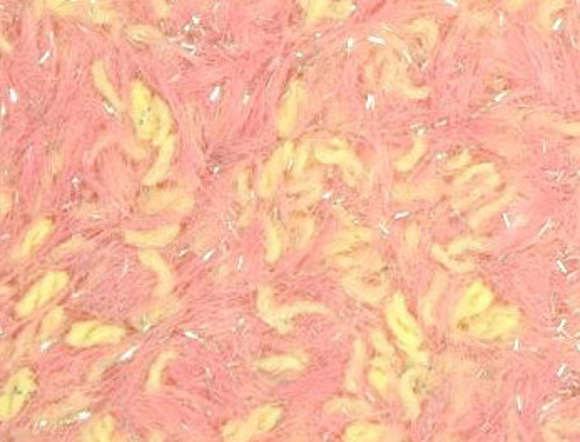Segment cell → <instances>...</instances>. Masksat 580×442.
Here are the masks:
<instances>
[{
  "mask_svg": "<svg viewBox=\"0 0 580 442\" xmlns=\"http://www.w3.org/2000/svg\"><path fill=\"white\" fill-rule=\"evenodd\" d=\"M518 314L510 309H497L472 326V334L479 337H495L517 324Z\"/></svg>",
  "mask_w": 580,
  "mask_h": 442,
  "instance_id": "cell-6",
  "label": "cell"
},
{
  "mask_svg": "<svg viewBox=\"0 0 580 442\" xmlns=\"http://www.w3.org/2000/svg\"><path fill=\"white\" fill-rule=\"evenodd\" d=\"M60 321H62V309H56L52 312L47 314V317L44 319L42 324V337H47L49 334H52L57 327L60 326Z\"/></svg>",
  "mask_w": 580,
  "mask_h": 442,
  "instance_id": "cell-25",
  "label": "cell"
},
{
  "mask_svg": "<svg viewBox=\"0 0 580 442\" xmlns=\"http://www.w3.org/2000/svg\"><path fill=\"white\" fill-rule=\"evenodd\" d=\"M371 239V234L366 229H351V231L345 232L338 237L336 240L330 247V254H340L343 251H348V249L355 247V245L366 242V240Z\"/></svg>",
  "mask_w": 580,
  "mask_h": 442,
  "instance_id": "cell-14",
  "label": "cell"
},
{
  "mask_svg": "<svg viewBox=\"0 0 580 442\" xmlns=\"http://www.w3.org/2000/svg\"><path fill=\"white\" fill-rule=\"evenodd\" d=\"M280 414L281 412L278 407H273V406L261 407L259 411H256L255 414L251 416V419H249V423H248L249 434H251V436H258V434L268 432L269 429L275 427L278 419H280Z\"/></svg>",
  "mask_w": 580,
  "mask_h": 442,
  "instance_id": "cell-10",
  "label": "cell"
},
{
  "mask_svg": "<svg viewBox=\"0 0 580 442\" xmlns=\"http://www.w3.org/2000/svg\"><path fill=\"white\" fill-rule=\"evenodd\" d=\"M522 2H524V0H509V3H510V7H512V9H515V7L520 6Z\"/></svg>",
  "mask_w": 580,
  "mask_h": 442,
  "instance_id": "cell-31",
  "label": "cell"
},
{
  "mask_svg": "<svg viewBox=\"0 0 580 442\" xmlns=\"http://www.w3.org/2000/svg\"><path fill=\"white\" fill-rule=\"evenodd\" d=\"M94 73H96L97 87H99L101 91L104 92L105 96H108L109 99H111V100L114 102V104L119 105V99H117L116 94H114V91L111 89V85H109L108 79H105V73H104V71H102V69H101V65H96V69H94Z\"/></svg>",
  "mask_w": 580,
  "mask_h": 442,
  "instance_id": "cell-26",
  "label": "cell"
},
{
  "mask_svg": "<svg viewBox=\"0 0 580 442\" xmlns=\"http://www.w3.org/2000/svg\"><path fill=\"white\" fill-rule=\"evenodd\" d=\"M124 330L121 327L99 324V322H79L72 327L67 335V342L76 347H91L97 344L121 341Z\"/></svg>",
  "mask_w": 580,
  "mask_h": 442,
  "instance_id": "cell-4",
  "label": "cell"
},
{
  "mask_svg": "<svg viewBox=\"0 0 580 442\" xmlns=\"http://www.w3.org/2000/svg\"><path fill=\"white\" fill-rule=\"evenodd\" d=\"M130 107H133L134 125H136L139 137L154 139V132H156V102L153 100L148 89L139 82L133 87Z\"/></svg>",
  "mask_w": 580,
  "mask_h": 442,
  "instance_id": "cell-3",
  "label": "cell"
},
{
  "mask_svg": "<svg viewBox=\"0 0 580 442\" xmlns=\"http://www.w3.org/2000/svg\"><path fill=\"white\" fill-rule=\"evenodd\" d=\"M80 3H83V0H49V6H51L56 12H60V14H71V12H76L77 9H79Z\"/></svg>",
  "mask_w": 580,
  "mask_h": 442,
  "instance_id": "cell-28",
  "label": "cell"
},
{
  "mask_svg": "<svg viewBox=\"0 0 580 442\" xmlns=\"http://www.w3.org/2000/svg\"><path fill=\"white\" fill-rule=\"evenodd\" d=\"M314 154H316V159L320 162L338 163L346 161L348 147L343 144L341 141H338V139H328V141H323L316 145Z\"/></svg>",
  "mask_w": 580,
  "mask_h": 442,
  "instance_id": "cell-11",
  "label": "cell"
},
{
  "mask_svg": "<svg viewBox=\"0 0 580 442\" xmlns=\"http://www.w3.org/2000/svg\"><path fill=\"white\" fill-rule=\"evenodd\" d=\"M393 380V372H391L390 364L385 359H377L370 367V382L378 389L379 392H386Z\"/></svg>",
  "mask_w": 580,
  "mask_h": 442,
  "instance_id": "cell-15",
  "label": "cell"
},
{
  "mask_svg": "<svg viewBox=\"0 0 580 442\" xmlns=\"http://www.w3.org/2000/svg\"><path fill=\"white\" fill-rule=\"evenodd\" d=\"M388 322H390V327L393 329L396 337L400 339V342L405 344L407 347H411V349L420 346L422 330L407 310L405 301L402 296H396L393 299V304L388 309Z\"/></svg>",
  "mask_w": 580,
  "mask_h": 442,
  "instance_id": "cell-5",
  "label": "cell"
},
{
  "mask_svg": "<svg viewBox=\"0 0 580 442\" xmlns=\"http://www.w3.org/2000/svg\"><path fill=\"white\" fill-rule=\"evenodd\" d=\"M169 130V112L161 100H156V132H154V144H161L166 141V134Z\"/></svg>",
  "mask_w": 580,
  "mask_h": 442,
  "instance_id": "cell-19",
  "label": "cell"
},
{
  "mask_svg": "<svg viewBox=\"0 0 580 442\" xmlns=\"http://www.w3.org/2000/svg\"><path fill=\"white\" fill-rule=\"evenodd\" d=\"M142 260H144L146 264H149L151 267L154 269V271L161 274V279H169V271H167V265L164 264V262H162V259L157 256V254H151V252L142 254Z\"/></svg>",
  "mask_w": 580,
  "mask_h": 442,
  "instance_id": "cell-24",
  "label": "cell"
},
{
  "mask_svg": "<svg viewBox=\"0 0 580 442\" xmlns=\"http://www.w3.org/2000/svg\"><path fill=\"white\" fill-rule=\"evenodd\" d=\"M249 437H251V434H249L248 424L244 423H232L224 429V439L226 441H244Z\"/></svg>",
  "mask_w": 580,
  "mask_h": 442,
  "instance_id": "cell-22",
  "label": "cell"
},
{
  "mask_svg": "<svg viewBox=\"0 0 580 442\" xmlns=\"http://www.w3.org/2000/svg\"><path fill=\"white\" fill-rule=\"evenodd\" d=\"M281 252V239L275 227H268V260H276Z\"/></svg>",
  "mask_w": 580,
  "mask_h": 442,
  "instance_id": "cell-23",
  "label": "cell"
},
{
  "mask_svg": "<svg viewBox=\"0 0 580 442\" xmlns=\"http://www.w3.org/2000/svg\"><path fill=\"white\" fill-rule=\"evenodd\" d=\"M173 150H174V141H173V139H167L164 147H162L161 154H159V157H157V163L154 166V169L149 172L146 182H148V184L156 182L162 177V175L166 174L167 167H169L171 157H173Z\"/></svg>",
  "mask_w": 580,
  "mask_h": 442,
  "instance_id": "cell-17",
  "label": "cell"
},
{
  "mask_svg": "<svg viewBox=\"0 0 580 442\" xmlns=\"http://www.w3.org/2000/svg\"><path fill=\"white\" fill-rule=\"evenodd\" d=\"M259 367L271 372H280L284 369H296V367H300V362L293 357H284V355H281V357H273L268 359V361H263L259 364Z\"/></svg>",
  "mask_w": 580,
  "mask_h": 442,
  "instance_id": "cell-21",
  "label": "cell"
},
{
  "mask_svg": "<svg viewBox=\"0 0 580 442\" xmlns=\"http://www.w3.org/2000/svg\"><path fill=\"white\" fill-rule=\"evenodd\" d=\"M423 150H425V144H423V142L418 141L415 144L413 149H411V152L408 154L407 157H403L402 161L398 162V169L407 170V169H410V167H413L415 163H416V161H418V159H420V155L423 154Z\"/></svg>",
  "mask_w": 580,
  "mask_h": 442,
  "instance_id": "cell-27",
  "label": "cell"
},
{
  "mask_svg": "<svg viewBox=\"0 0 580 442\" xmlns=\"http://www.w3.org/2000/svg\"><path fill=\"white\" fill-rule=\"evenodd\" d=\"M306 9L309 10V14L318 17V15L326 14L330 10V0H306Z\"/></svg>",
  "mask_w": 580,
  "mask_h": 442,
  "instance_id": "cell-29",
  "label": "cell"
},
{
  "mask_svg": "<svg viewBox=\"0 0 580 442\" xmlns=\"http://www.w3.org/2000/svg\"><path fill=\"white\" fill-rule=\"evenodd\" d=\"M490 302H492V292H490L488 288H485L484 284L472 285V288L465 292L463 301H461L459 307V316L470 317L475 316V314L484 312L490 306Z\"/></svg>",
  "mask_w": 580,
  "mask_h": 442,
  "instance_id": "cell-8",
  "label": "cell"
},
{
  "mask_svg": "<svg viewBox=\"0 0 580 442\" xmlns=\"http://www.w3.org/2000/svg\"><path fill=\"white\" fill-rule=\"evenodd\" d=\"M176 197L174 192H166V194H161V195H156V197L151 199L149 206H148V211H157V209H162L166 206H169L171 202H173Z\"/></svg>",
  "mask_w": 580,
  "mask_h": 442,
  "instance_id": "cell-30",
  "label": "cell"
},
{
  "mask_svg": "<svg viewBox=\"0 0 580 442\" xmlns=\"http://www.w3.org/2000/svg\"><path fill=\"white\" fill-rule=\"evenodd\" d=\"M383 437V427L375 424L358 423L346 429V441H378Z\"/></svg>",
  "mask_w": 580,
  "mask_h": 442,
  "instance_id": "cell-16",
  "label": "cell"
},
{
  "mask_svg": "<svg viewBox=\"0 0 580 442\" xmlns=\"http://www.w3.org/2000/svg\"><path fill=\"white\" fill-rule=\"evenodd\" d=\"M34 372L31 369H22L9 380L6 386V391L0 400V414L2 419H10L20 409L24 407L28 396L34 392Z\"/></svg>",
  "mask_w": 580,
  "mask_h": 442,
  "instance_id": "cell-2",
  "label": "cell"
},
{
  "mask_svg": "<svg viewBox=\"0 0 580 442\" xmlns=\"http://www.w3.org/2000/svg\"><path fill=\"white\" fill-rule=\"evenodd\" d=\"M178 234V227H159L148 232H129L126 239L134 245H164Z\"/></svg>",
  "mask_w": 580,
  "mask_h": 442,
  "instance_id": "cell-9",
  "label": "cell"
},
{
  "mask_svg": "<svg viewBox=\"0 0 580 442\" xmlns=\"http://www.w3.org/2000/svg\"><path fill=\"white\" fill-rule=\"evenodd\" d=\"M67 285V276L64 272H52L37 282L26 297L17 304V314L20 317H26L39 310L44 304H47L57 292H60Z\"/></svg>",
  "mask_w": 580,
  "mask_h": 442,
  "instance_id": "cell-1",
  "label": "cell"
},
{
  "mask_svg": "<svg viewBox=\"0 0 580 442\" xmlns=\"http://www.w3.org/2000/svg\"><path fill=\"white\" fill-rule=\"evenodd\" d=\"M112 432H114L112 417L102 416L101 419H97L96 423L87 429V432L84 434V437L89 441H109L112 437Z\"/></svg>",
  "mask_w": 580,
  "mask_h": 442,
  "instance_id": "cell-18",
  "label": "cell"
},
{
  "mask_svg": "<svg viewBox=\"0 0 580 442\" xmlns=\"http://www.w3.org/2000/svg\"><path fill=\"white\" fill-rule=\"evenodd\" d=\"M289 154H291V145H284V147H281L275 155H273L271 161H269L268 166L264 167L263 175H261V182H259L261 194L269 195L273 191L276 189L278 179H280V174L283 172L286 162H288Z\"/></svg>",
  "mask_w": 580,
  "mask_h": 442,
  "instance_id": "cell-7",
  "label": "cell"
},
{
  "mask_svg": "<svg viewBox=\"0 0 580 442\" xmlns=\"http://www.w3.org/2000/svg\"><path fill=\"white\" fill-rule=\"evenodd\" d=\"M298 118V91L296 87H293L291 91L288 92V96L284 97L283 105H281L280 110V130L283 134H289L293 129H295Z\"/></svg>",
  "mask_w": 580,
  "mask_h": 442,
  "instance_id": "cell-13",
  "label": "cell"
},
{
  "mask_svg": "<svg viewBox=\"0 0 580 442\" xmlns=\"http://www.w3.org/2000/svg\"><path fill=\"white\" fill-rule=\"evenodd\" d=\"M51 231L52 226L49 220H39L37 224H34V226L31 227V231L26 234V237H24V242L20 245V256L27 257L28 254L34 252L35 249L44 242V239L51 234Z\"/></svg>",
  "mask_w": 580,
  "mask_h": 442,
  "instance_id": "cell-12",
  "label": "cell"
},
{
  "mask_svg": "<svg viewBox=\"0 0 580 442\" xmlns=\"http://www.w3.org/2000/svg\"><path fill=\"white\" fill-rule=\"evenodd\" d=\"M418 371H411L402 380V396L408 407H418V396L415 392V380L418 379Z\"/></svg>",
  "mask_w": 580,
  "mask_h": 442,
  "instance_id": "cell-20",
  "label": "cell"
}]
</instances>
